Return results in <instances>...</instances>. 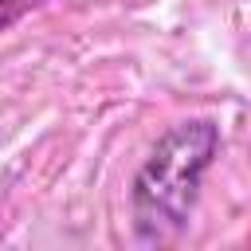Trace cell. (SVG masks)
<instances>
[{
    "instance_id": "obj_1",
    "label": "cell",
    "mask_w": 251,
    "mask_h": 251,
    "mask_svg": "<svg viewBox=\"0 0 251 251\" xmlns=\"http://www.w3.org/2000/svg\"><path fill=\"white\" fill-rule=\"evenodd\" d=\"M220 153V126L212 118H188L169 126L133 176L129 208L141 243H169L184 231L200 180Z\"/></svg>"
},
{
    "instance_id": "obj_2",
    "label": "cell",
    "mask_w": 251,
    "mask_h": 251,
    "mask_svg": "<svg viewBox=\"0 0 251 251\" xmlns=\"http://www.w3.org/2000/svg\"><path fill=\"white\" fill-rule=\"evenodd\" d=\"M35 4H43V0H0V31H8L20 16H27Z\"/></svg>"
}]
</instances>
